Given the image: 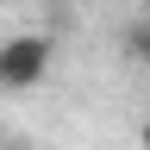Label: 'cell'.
<instances>
[{"label":"cell","mask_w":150,"mask_h":150,"mask_svg":"<svg viewBox=\"0 0 150 150\" xmlns=\"http://www.w3.org/2000/svg\"><path fill=\"white\" fill-rule=\"evenodd\" d=\"M44 75H50V38L25 31V38H6L0 44V94H25Z\"/></svg>","instance_id":"obj_1"},{"label":"cell","mask_w":150,"mask_h":150,"mask_svg":"<svg viewBox=\"0 0 150 150\" xmlns=\"http://www.w3.org/2000/svg\"><path fill=\"white\" fill-rule=\"evenodd\" d=\"M125 56H131V63H144V69H150V13H144V19H131V25H125Z\"/></svg>","instance_id":"obj_2"},{"label":"cell","mask_w":150,"mask_h":150,"mask_svg":"<svg viewBox=\"0 0 150 150\" xmlns=\"http://www.w3.org/2000/svg\"><path fill=\"white\" fill-rule=\"evenodd\" d=\"M144 150H150V119H144Z\"/></svg>","instance_id":"obj_3"},{"label":"cell","mask_w":150,"mask_h":150,"mask_svg":"<svg viewBox=\"0 0 150 150\" xmlns=\"http://www.w3.org/2000/svg\"><path fill=\"white\" fill-rule=\"evenodd\" d=\"M0 150H25V144H0Z\"/></svg>","instance_id":"obj_4"}]
</instances>
